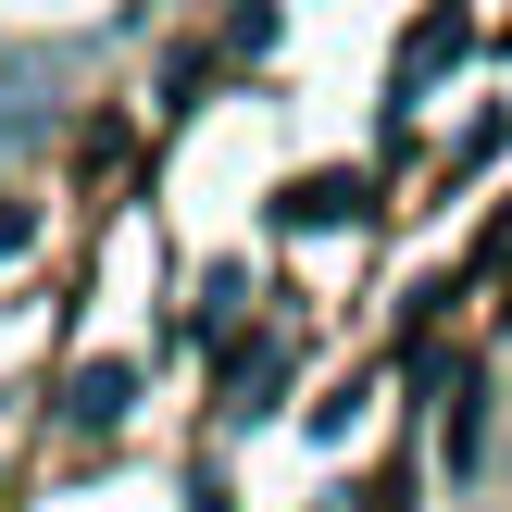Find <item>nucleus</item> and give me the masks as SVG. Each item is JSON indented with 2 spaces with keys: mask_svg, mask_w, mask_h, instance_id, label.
<instances>
[{
  "mask_svg": "<svg viewBox=\"0 0 512 512\" xmlns=\"http://www.w3.org/2000/svg\"><path fill=\"white\" fill-rule=\"evenodd\" d=\"M138 413V363H75L63 375V425L75 438H100V425H125Z\"/></svg>",
  "mask_w": 512,
  "mask_h": 512,
  "instance_id": "nucleus-1",
  "label": "nucleus"
},
{
  "mask_svg": "<svg viewBox=\"0 0 512 512\" xmlns=\"http://www.w3.org/2000/svg\"><path fill=\"white\" fill-rule=\"evenodd\" d=\"M363 213V175H300L288 200H275V225H288V238H325V225H350Z\"/></svg>",
  "mask_w": 512,
  "mask_h": 512,
  "instance_id": "nucleus-2",
  "label": "nucleus"
},
{
  "mask_svg": "<svg viewBox=\"0 0 512 512\" xmlns=\"http://www.w3.org/2000/svg\"><path fill=\"white\" fill-rule=\"evenodd\" d=\"M275 388H288V350H250V363H225V425H250V413H275Z\"/></svg>",
  "mask_w": 512,
  "mask_h": 512,
  "instance_id": "nucleus-3",
  "label": "nucleus"
},
{
  "mask_svg": "<svg viewBox=\"0 0 512 512\" xmlns=\"http://www.w3.org/2000/svg\"><path fill=\"white\" fill-rule=\"evenodd\" d=\"M450 50H463V13H425V25H413V50H400V88H425Z\"/></svg>",
  "mask_w": 512,
  "mask_h": 512,
  "instance_id": "nucleus-4",
  "label": "nucleus"
}]
</instances>
